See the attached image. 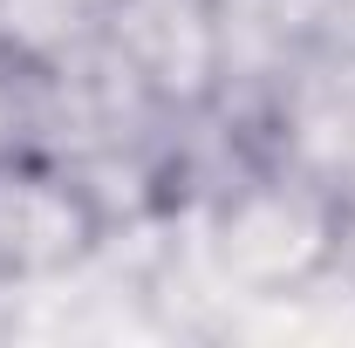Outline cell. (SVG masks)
<instances>
[{
    "mask_svg": "<svg viewBox=\"0 0 355 348\" xmlns=\"http://www.w3.org/2000/svg\"><path fill=\"white\" fill-rule=\"evenodd\" d=\"M110 0H0V48H14L21 62L55 69L69 55L96 48V21Z\"/></svg>",
    "mask_w": 355,
    "mask_h": 348,
    "instance_id": "277c9868",
    "label": "cell"
},
{
    "mask_svg": "<svg viewBox=\"0 0 355 348\" xmlns=\"http://www.w3.org/2000/svg\"><path fill=\"white\" fill-rule=\"evenodd\" d=\"M48 82H55V69H35V62H21L14 48H0V157H14V150H42L35 130H42Z\"/></svg>",
    "mask_w": 355,
    "mask_h": 348,
    "instance_id": "5b68a950",
    "label": "cell"
},
{
    "mask_svg": "<svg viewBox=\"0 0 355 348\" xmlns=\"http://www.w3.org/2000/svg\"><path fill=\"white\" fill-rule=\"evenodd\" d=\"M355 198L294 157H253L205 191V266L239 301H301L349 260Z\"/></svg>",
    "mask_w": 355,
    "mask_h": 348,
    "instance_id": "6da1fadb",
    "label": "cell"
},
{
    "mask_svg": "<svg viewBox=\"0 0 355 348\" xmlns=\"http://www.w3.org/2000/svg\"><path fill=\"white\" fill-rule=\"evenodd\" d=\"M110 239V205L83 164L48 150L0 157V294L69 280Z\"/></svg>",
    "mask_w": 355,
    "mask_h": 348,
    "instance_id": "3957f363",
    "label": "cell"
},
{
    "mask_svg": "<svg viewBox=\"0 0 355 348\" xmlns=\"http://www.w3.org/2000/svg\"><path fill=\"white\" fill-rule=\"evenodd\" d=\"M232 0H110L96 62L164 123L212 116L232 89Z\"/></svg>",
    "mask_w": 355,
    "mask_h": 348,
    "instance_id": "7a4b0ae2",
    "label": "cell"
}]
</instances>
